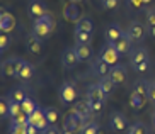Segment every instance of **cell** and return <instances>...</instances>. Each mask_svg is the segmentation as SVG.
Segmentation results:
<instances>
[{
    "instance_id": "20",
    "label": "cell",
    "mask_w": 155,
    "mask_h": 134,
    "mask_svg": "<svg viewBox=\"0 0 155 134\" xmlns=\"http://www.w3.org/2000/svg\"><path fill=\"white\" fill-rule=\"evenodd\" d=\"M130 56V65H138V63L148 61V51L145 48H135L131 49V53L128 54Z\"/></svg>"
},
{
    "instance_id": "9",
    "label": "cell",
    "mask_w": 155,
    "mask_h": 134,
    "mask_svg": "<svg viewBox=\"0 0 155 134\" xmlns=\"http://www.w3.org/2000/svg\"><path fill=\"white\" fill-rule=\"evenodd\" d=\"M78 63H80V59H78V56L73 48H67L61 53V65H63L65 70H72V68L77 66Z\"/></svg>"
},
{
    "instance_id": "8",
    "label": "cell",
    "mask_w": 155,
    "mask_h": 134,
    "mask_svg": "<svg viewBox=\"0 0 155 134\" xmlns=\"http://www.w3.org/2000/svg\"><path fill=\"white\" fill-rule=\"evenodd\" d=\"M29 124H31V126H34V127H38L39 131L48 129V126H50V122H48V119H46L45 109H43V107H38L36 110L32 112L31 116H29Z\"/></svg>"
},
{
    "instance_id": "15",
    "label": "cell",
    "mask_w": 155,
    "mask_h": 134,
    "mask_svg": "<svg viewBox=\"0 0 155 134\" xmlns=\"http://www.w3.org/2000/svg\"><path fill=\"white\" fill-rule=\"evenodd\" d=\"M131 43L133 41L126 36V32H123V36L119 37V39H116L114 43H111V44L116 48V51L119 54H130L131 53Z\"/></svg>"
},
{
    "instance_id": "10",
    "label": "cell",
    "mask_w": 155,
    "mask_h": 134,
    "mask_svg": "<svg viewBox=\"0 0 155 134\" xmlns=\"http://www.w3.org/2000/svg\"><path fill=\"white\" fill-rule=\"evenodd\" d=\"M111 78V80L114 81V85H123L124 81H126L128 78V73H126V68L123 66V65H114V66H111V72L109 75H107Z\"/></svg>"
},
{
    "instance_id": "11",
    "label": "cell",
    "mask_w": 155,
    "mask_h": 134,
    "mask_svg": "<svg viewBox=\"0 0 155 134\" xmlns=\"http://www.w3.org/2000/svg\"><path fill=\"white\" fill-rule=\"evenodd\" d=\"M15 27V19L10 12H7L5 9L0 10V31L2 32H12Z\"/></svg>"
},
{
    "instance_id": "12",
    "label": "cell",
    "mask_w": 155,
    "mask_h": 134,
    "mask_svg": "<svg viewBox=\"0 0 155 134\" xmlns=\"http://www.w3.org/2000/svg\"><path fill=\"white\" fill-rule=\"evenodd\" d=\"M85 98L91 104H94V102H104V100H106V94H104V90L101 88L99 83H92V85H89V88H87Z\"/></svg>"
},
{
    "instance_id": "13",
    "label": "cell",
    "mask_w": 155,
    "mask_h": 134,
    "mask_svg": "<svg viewBox=\"0 0 155 134\" xmlns=\"http://www.w3.org/2000/svg\"><path fill=\"white\" fill-rule=\"evenodd\" d=\"M72 112L73 114H77L78 117H82L84 121H89V117H91L92 110H91V104H89V100H78V102L73 104V107H72Z\"/></svg>"
},
{
    "instance_id": "31",
    "label": "cell",
    "mask_w": 155,
    "mask_h": 134,
    "mask_svg": "<svg viewBox=\"0 0 155 134\" xmlns=\"http://www.w3.org/2000/svg\"><path fill=\"white\" fill-rule=\"evenodd\" d=\"M10 126H29V116L21 112L19 116L10 117Z\"/></svg>"
},
{
    "instance_id": "38",
    "label": "cell",
    "mask_w": 155,
    "mask_h": 134,
    "mask_svg": "<svg viewBox=\"0 0 155 134\" xmlns=\"http://www.w3.org/2000/svg\"><path fill=\"white\" fill-rule=\"evenodd\" d=\"M145 17H147V24L148 26H155V9H148L145 12Z\"/></svg>"
},
{
    "instance_id": "26",
    "label": "cell",
    "mask_w": 155,
    "mask_h": 134,
    "mask_svg": "<svg viewBox=\"0 0 155 134\" xmlns=\"http://www.w3.org/2000/svg\"><path fill=\"white\" fill-rule=\"evenodd\" d=\"M43 109H45L48 122H50L51 126H56V122H58V119H60V112L56 110L55 107H43Z\"/></svg>"
},
{
    "instance_id": "1",
    "label": "cell",
    "mask_w": 155,
    "mask_h": 134,
    "mask_svg": "<svg viewBox=\"0 0 155 134\" xmlns=\"http://www.w3.org/2000/svg\"><path fill=\"white\" fill-rule=\"evenodd\" d=\"M53 27H55V21L51 17V14H46L43 17L36 19L34 21V26H32V34L38 36L39 39H45L53 32Z\"/></svg>"
},
{
    "instance_id": "5",
    "label": "cell",
    "mask_w": 155,
    "mask_h": 134,
    "mask_svg": "<svg viewBox=\"0 0 155 134\" xmlns=\"http://www.w3.org/2000/svg\"><path fill=\"white\" fill-rule=\"evenodd\" d=\"M84 124H85V121H84L82 117H78L77 114L70 112L68 116L63 119V131H68V132H73V134L80 132Z\"/></svg>"
},
{
    "instance_id": "42",
    "label": "cell",
    "mask_w": 155,
    "mask_h": 134,
    "mask_svg": "<svg viewBox=\"0 0 155 134\" xmlns=\"http://www.w3.org/2000/svg\"><path fill=\"white\" fill-rule=\"evenodd\" d=\"M89 104H91V102H89ZM102 105H104V102H94V104H91L92 114H99V112L102 110Z\"/></svg>"
},
{
    "instance_id": "30",
    "label": "cell",
    "mask_w": 155,
    "mask_h": 134,
    "mask_svg": "<svg viewBox=\"0 0 155 134\" xmlns=\"http://www.w3.org/2000/svg\"><path fill=\"white\" fill-rule=\"evenodd\" d=\"M21 107H22V112H24V114H28V116H31L32 112H34V110L38 109V104L34 102V100H32L31 97H28V98H26V100H24L22 104H21Z\"/></svg>"
},
{
    "instance_id": "3",
    "label": "cell",
    "mask_w": 155,
    "mask_h": 134,
    "mask_svg": "<svg viewBox=\"0 0 155 134\" xmlns=\"http://www.w3.org/2000/svg\"><path fill=\"white\" fill-rule=\"evenodd\" d=\"M78 92H77V87L75 83L72 81H65L63 85L60 87L58 90V97H60V102L63 104V105H70V104L75 102V98H77Z\"/></svg>"
},
{
    "instance_id": "24",
    "label": "cell",
    "mask_w": 155,
    "mask_h": 134,
    "mask_svg": "<svg viewBox=\"0 0 155 134\" xmlns=\"http://www.w3.org/2000/svg\"><path fill=\"white\" fill-rule=\"evenodd\" d=\"M73 37H75V43H78V44H91L92 32H85V31H80V29H75V31H73Z\"/></svg>"
},
{
    "instance_id": "48",
    "label": "cell",
    "mask_w": 155,
    "mask_h": 134,
    "mask_svg": "<svg viewBox=\"0 0 155 134\" xmlns=\"http://www.w3.org/2000/svg\"><path fill=\"white\" fill-rule=\"evenodd\" d=\"M152 121H153V126H155V110H153V116H152Z\"/></svg>"
},
{
    "instance_id": "47",
    "label": "cell",
    "mask_w": 155,
    "mask_h": 134,
    "mask_svg": "<svg viewBox=\"0 0 155 134\" xmlns=\"http://www.w3.org/2000/svg\"><path fill=\"white\" fill-rule=\"evenodd\" d=\"M80 2H85V0H72V4H80Z\"/></svg>"
},
{
    "instance_id": "14",
    "label": "cell",
    "mask_w": 155,
    "mask_h": 134,
    "mask_svg": "<svg viewBox=\"0 0 155 134\" xmlns=\"http://www.w3.org/2000/svg\"><path fill=\"white\" fill-rule=\"evenodd\" d=\"M126 117H124V114H121V112H113L111 114V119H109V127L114 131V132H121V131L126 129Z\"/></svg>"
},
{
    "instance_id": "49",
    "label": "cell",
    "mask_w": 155,
    "mask_h": 134,
    "mask_svg": "<svg viewBox=\"0 0 155 134\" xmlns=\"http://www.w3.org/2000/svg\"><path fill=\"white\" fill-rule=\"evenodd\" d=\"M61 134H73V132H68V131H61Z\"/></svg>"
},
{
    "instance_id": "50",
    "label": "cell",
    "mask_w": 155,
    "mask_h": 134,
    "mask_svg": "<svg viewBox=\"0 0 155 134\" xmlns=\"http://www.w3.org/2000/svg\"><path fill=\"white\" fill-rule=\"evenodd\" d=\"M143 2H145V4H150V2H152V0H143Z\"/></svg>"
},
{
    "instance_id": "18",
    "label": "cell",
    "mask_w": 155,
    "mask_h": 134,
    "mask_svg": "<svg viewBox=\"0 0 155 134\" xmlns=\"http://www.w3.org/2000/svg\"><path fill=\"white\" fill-rule=\"evenodd\" d=\"M109 72H111V66H109V65H107V63H106L102 58H99V56H97L96 61L92 63V73H94L96 76L104 78V76L109 75Z\"/></svg>"
},
{
    "instance_id": "33",
    "label": "cell",
    "mask_w": 155,
    "mask_h": 134,
    "mask_svg": "<svg viewBox=\"0 0 155 134\" xmlns=\"http://www.w3.org/2000/svg\"><path fill=\"white\" fill-rule=\"evenodd\" d=\"M126 134H148L147 131V126L143 122H135V124L126 131Z\"/></svg>"
},
{
    "instance_id": "36",
    "label": "cell",
    "mask_w": 155,
    "mask_h": 134,
    "mask_svg": "<svg viewBox=\"0 0 155 134\" xmlns=\"http://www.w3.org/2000/svg\"><path fill=\"white\" fill-rule=\"evenodd\" d=\"M133 72H137V73H143L147 72L148 68H150V61H143V63H138V65H133Z\"/></svg>"
},
{
    "instance_id": "25",
    "label": "cell",
    "mask_w": 155,
    "mask_h": 134,
    "mask_svg": "<svg viewBox=\"0 0 155 134\" xmlns=\"http://www.w3.org/2000/svg\"><path fill=\"white\" fill-rule=\"evenodd\" d=\"M145 98L147 97L137 94V92H131V95H130V105H131L135 110H140V109H143V105H145Z\"/></svg>"
},
{
    "instance_id": "29",
    "label": "cell",
    "mask_w": 155,
    "mask_h": 134,
    "mask_svg": "<svg viewBox=\"0 0 155 134\" xmlns=\"http://www.w3.org/2000/svg\"><path fill=\"white\" fill-rule=\"evenodd\" d=\"M97 83L101 85V88L104 90V94H106V95H109L111 92L114 90V87H116V85H114V81L111 80L109 76H104V78H101V80L97 81Z\"/></svg>"
},
{
    "instance_id": "19",
    "label": "cell",
    "mask_w": 155,
    "mask_h": 134,
    "mask_svg": "<svg viewBox=\"0 0 155 134\" xmlns=\"http://www.w3.org/2000/svg\"><path fill=\"white\" fill-rule=\"evenodd\" d=\"M28 97H29V94H28V88L26 87H15V88H12L7 94L9 102H15V104H22Z\"/></svg>"
},
{
    "instance_id": "43",
    "label": "cell",
    "mask_w": 155,
    "mask_h": 134,
    "mask_svg": "<svg viewBox=\"0 0 155 134\" xmlns=\"http://www.w3.org/2000/svg\"><path fill=\"white\" fill-rule=\"evenodd\" d=\"M128 5L138 10V9H141V7L145 5V2H143V0H128Z\"/></svg>"
},
{
    "instance_id": "34",
    "label": "cell",
    "mask_w": 155,
    "mask_h": 134,
    "mask_svg": "<svg viewBox=\"0 0 155 134\" xmlns=\"http://www.w3.org/2000/svg\"><path fill=\"white\" fill-rule=\"evenodd\" d=\"M9 110H10V102H9V98H7V95H5V97L0 98V116L2 117H10Z\"/></svg>"
},
{
    "instance_id": "27",
    "label": "cell",
    "mask_w": 155,
    "mask_h": 134,
    "mask_svg": "<svg viewBox=\"0 0 155 134\" xmlns=\"http://www.w3.org/2000/svg\"><path fill=\"white\" fill-rule=\"evenodd\" d=\"M148 83H150V81H147V80H137L133 83V92H137V94L147 97V94H148Z\"/></svg>"
},
{
    "instance_id": "22",
    "label": "cell",
    "mask_w": 155,
    "mask_h": 134,
    "mask_svg": "<svg viewBox=\"0 0 155 134\" xmlns=\"http://www.w3.org/2000/svg\"><path fill=\"white\" fill-rule=\"evenodd\" d=\"M34 73H36L34 65H32V63H29V61H24L22 68L19 70V73H17V76H15V78H19L21 81H29L32 76H34Z\"/></svg>"
},
{
    "instance_id": "23",
    "label": "cell",
    "mask_w": 155,
    "mask_h": 134,
    "mask_svg": "<svg viewBox=\"0 0 155 134\" xmlns=\"http://www.w3.org/2000/svg\"><path fill=\"white\" fill-rule=\"evenodd\" d=\"M73 49H75V53H77V56H78L80 61H87V59H91L92 58V53H94L91 44H78V43H75Z\"/></svg>"
},
{
    "instance_id": "16",
    "label": "cell",
    "mask_w": 155,
    "mask_h": 134,
    "mask_svg": "<svg viewBox=\"0 0 155 134\" xmlns=\"http://www.w3.org/2000/svg\"><path fill=\"white\" fill-rule=\"evenodd\" d=\"M63 19L65 21H70V22L77 24L80 21V9L77 7V4H67L63 7Z\"/></svg>"
},
{
    "instance_id": "17",
    "label": "cell",
    "mask_w": 155,
    "mask_h": 134,
    "mask_svg": "<svg viewBox=\"0 0 155 134\" xmlns=\"http://www.w3.org/2000/svg\"><path fill=\"white\" fill-rule=\"evenodd\" d=\"M26 49H28L31 54H41L43 51V39H39L34 34H29L28 39H26Z\"/></svg>"
},
{
    "instance_id": "40",
    "label": "cell",
    "mask_w": 155,
    "mask_h": 134,
    "mask_svg": "<svg viewBox=\"0 0 155 134\" xmlns=\"http://www.w3.org/2000/svg\"><path fill=\"white\" fill-rule=\"evenodd\" d=\"M101 4H102V7H104V9L113 10V9H116V7H118L119 0H101Z\"/></svg>"
},
{
    "instance_id": "35",
    "label": "cell",
    "mask_w": 155,
    "mask_h": 134,
    "mask_svg": "<svg viewBox=\"0 0 155 134\" xmlns=\"http://www.w3.org/2000/svg\"><path fill=\"white\" fill-rule=\"evenodd\" d=\"M9 44H10L9 34H7V32H2V34H0V51H5Z\"/></svg>"
},
{
    "instance_id": "7",
    "label": "cell",
    "mask_w": 155,
    "mask_h": 134,
    "mask_svg": "<svg viewBox=\"0 0 155 134\" xmlns=\"http://www.w3.org/2000/svg\"><path fill=\"white\" fill-rule=\"evenodd\" d=\"M46 14H48V7H46L45 0H29V4H28V15L29 17H32L36 21V19L43 17Z\"/></svg>"
},
{
    "instance_id": "41",
    "label": "cell",
    "mask_w": 155,
    "mask_h": 134,
    "mask_svg": "<svg viewBox=\"0 0 155 134\" xmlns=\"http://www.w3.org/2000/svg\"><path fill=\"white\" fill-rule=\"evenodd\" d=\"M147 98H148L150 102L155 104V81H150V83H148V94H147Z\"/></svg>"
},
{
    "instance_id": "32",
    "label": "cell",
    "mask_w": 155,
    "mask_h": 134,
    "mask_svg": "<svg viewBox=\"0 0 155 134\" xmlns=\"http://www.w3.org/2000/svg\"><path fill=\"white\" fill-rule=\"evenodd\" d=\"M75 29H80V31H85V32H92V29H94V24H92V21H91L89 17H82V19L77 22Z\"/></svg>"
},
{
    "instance_id": "46",
    "label": "cell",
    "mask_w": 155,
    "mask_h": 134,
    "mask_svg": "<svg viewBox=\"0 0 155 134\" xmlns=\"http://www.w3.org/2000/svg\"><path fill=\"white\" fill-rule=\"evenodd\" d=\"M150 36H152V37H155V26H152V27H150Z\"/></svg>"
},
{
    "instance_id": "37",
    "label": "cell",
    "mask_w": 155,
    "mask_h": 134,
    "mask_svg": "<svg viewBox=\"0 0 155 134\" xmlns=\"http://www.w3.org/2000/svg\"><path fill=\"white\" fill-rule=\"evenodd\" d=\"M22 112V107H21V104H15V102H10V110H9V114H10V117H15V116H19Z\"/></svg>"
},
{
    "instance_id": "45",
    "label": "cell",
    "mask_w": 155,
    "mask_h": 134,
    "mask_svg": "<svg viewBox=\"0 0 155 134\" xmlns=\"http://www.w3.org/2000/svg\"><path fill=\"white\" fill-rule=\"evenodd\" d=\"M38 132H39L38 127H34V126H31V124L28 126V134H38Z\"/></svg>"
},
{
    "instance_id": "28",
    "label": "cell",
    "mask_w": 155,
    "mask_h": 134,
    "mask_svg": "<svg viewBox=\"0 0 155 134\" xmlns=\"http://www.w3.org/2000/svg\"><path fill=\"white\" fill-rule=\"evenodd\" d=\"M80 134H101V132H99V122H96V121H87L85 124H84Z\"/></svg>"
},
{
    "instance_id": "44",
    "label": "cell",
    "mask_w": 155,
    "mask_h": 134,
    "mask_svg": "<svg viewBox=\"0 0 155 134\" xmlns=\"http://www.w3.org/2000/svg\"><path fill=\"white\" fill-rule=\"evenodd\" d=\"M43 134H61V132L56 129V126H51V127H48V129L43 131Z\"/></svg>"
},
{
    "instance_id": "6",
    "label": "cell",
    "mask_w": 155,
    "mask_h": 134,
    "mask_svg": "<svg viewBox=\"0 0 155 134\" xmlns=\"http://www.w3.org/2000/svg\"><path fill=\"white\" fill-rule=\"evenodd\" d=\"M119 56L121 54L116 51V48H114L111 43H106L102 48H101V51H99V58H102L109 66H114V65H118V59H119Z\"/></svg>"
},
{
    "instance_id": "21",
    "label": "cell",
    "mask_w": 155,
    "mask_h": 134,
    "mask_svg": "<svg viewBox=\"0 0 155 134\" xmlns=\"http://www.w3.org/2000/svg\"><path fill=\"white\" fill-rule=\"evenodd\" d=\"M123 29L118 26V24H109V26L106 27V31H104V37L107 43H114L116 39H119V37L123 36Z\"/></svg>"
},
{
    "instance_id": "39",
    "label": "cell",
    "mask_w": 155,
    "mask_h": 134,
    "mask_svg": "<svg viewBox=\"0 0 155 134\" xmlns=\"http://www.w3.org/2000/svg\"><path fill=\"white\" fill-rule=\"evenodd\" d=\"M10 134H28V126H10Z\"/></svg>"
},
{
    "instance_id": "4",
    "label": "cell",
    "mask_w": 155,
    "mask_h": 134,
    "mask_svg": "<svg viewBox=\"0 0 155 134\" xmlns=\"http://www.w3.org/2000/svg\"><path fill=\"white\" fill-rule=\"evenodd\" d=\"M124 32H126V36L130 37L133 43H140V41H143V37L147 36V27H145V24H141L140 21H133Z\"/></svg>"
},
{
    "instance_id": "2",
    "label": "cell",
    "mask_w": 155,
    "mask_h": 134,
    "mask_svg": "<svg viewBox=\"0 0 155 134\" xmlns=\"http://www.w3.org/2000/svg\"><path fill=\"white\" fill-rule=\"evenodd\" d=\"M24 59L17 58V56H12V58H7L2 65H0V73L4 78H10V76H17L19 70L22 68Z\"/></svg>"
}]
</instances>
